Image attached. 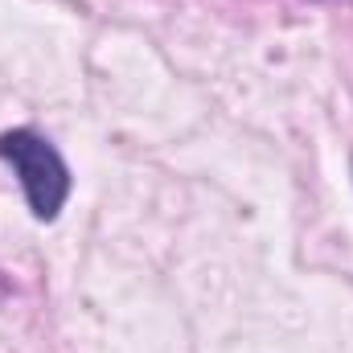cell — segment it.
Segmentation results:
<instances>
[{
    "label": "cell",
    "instance_id": "cell-1",
    "mask_svg": "<svg viewBox=\"0 0 353 353\" xmlns=\"http://www.w3.org/2000/svg\"><path fill=\"white\" fill-rule=\"evenodd\" d=\"M0 161L17 173L37 222H54L62 214L74 176H70V165L62 161V152L41 132H33V128L0 132Z\"/></svg>",
    "mask_w": 353,
    "mask_h": 353
}]
</instances>
